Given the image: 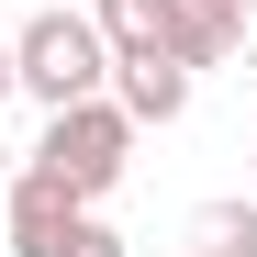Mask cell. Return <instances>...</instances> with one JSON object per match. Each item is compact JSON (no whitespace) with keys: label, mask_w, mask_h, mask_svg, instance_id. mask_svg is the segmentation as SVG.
<instances>
[{"label":"cell","mask_w":257,"mask_h":257,"mask_svg":"<svg viewBox=\"0 0 257 257\" xmlns=\"http://www.w3.org/2000/svg\"><path fill=\"white\" fill-rule=\"evenodd\" d=\"M12 90H34L45 112L112 90V45H101V23H90V12H34V23L12 34Z\"/></svg>","instance_id":"cell-1"},{"label":"cell","mask_w":257,"mask_h":257,"mask_svg":"<svg viewBox=\"0 0 257 257\" xmlns=\"http://www.w3.org/2000/svg\"><path fill=\"white\" fill-rule=\"evenodd\" d=\"M246 45V23H224L212 0H179V67H224Z\"/></svg>","instance_id":"cell-7"},{"label":"cell","mask_w":257,"mask_h":257,"mask_svg":"<svg viewBox=\"0 0 257 257\" xmlns=\"http://www.w3.org/2000/svg\"><path fill=\"white\" fill-rule=\"evenodd\" d=\"M0 101H12V34H0Z\"/></svg>","instance_id":"cell-9"},{"label":"cell","mask_w":257,"mask_h":257,"mask_svg":"<svg viewBox=\"0 0 257 257\" xmlns=\"http://www.w3.org/2000/svg\"><path fill=\"white\" fill-rule=\"evenodd\" d=\"M34 168H56L78 201H101L123 168H135V112H123L112 90H90V101H56V112H45V146H34Z\"/></svg>","instance_id":"cell-2"},{"label":"cell","mask_w":257,"mask_h":257,"mask_svg":"<svg viewBox=\"0 0 257 257\" xmlns=\"http://www.w3.org/2000/svg\"><path fill=\"white\" fill-rule=\"evenodd\" d=\"M246 168H257V157H246Z\"/></svg>","instance_id":"cell-11"},{"label":"cell","mask_w":257,"mask_h":257,"mask_svg":"<svg viewBox=\"0 0 257 257\" xmlns=\"http://www.w3.org/2000/svg\"><path fill=\"white\" fill-rule=\"evenodd\" d=\"M112 101L135 123H179L190 112V67L179 56H112Z\"/></svg>","instance_id":"cell-4"},{"label":"cell","mask_w":257,"mask_h":257,"mask_svg":"<svg viewBox=\"0 0 257 257\" xmlns=\"http://www.w3.org/2000/svg\"><path fill=\"white\" fill-rule=\"evenodd\" d=\"M0 190H12V146H0Z\"/></svg>","instance_id":"cell-10"},{"label":"cell","mask_w":257,"mask_h":257,"mask_svg":"<svg viewBox=\"0 0 257 257\" xmlns=\"http://www.w3.org/2000/svg\"><path fill=\"white\" fill-rule=\"evenodd\" d=\"M90 23L112 56H179V0H101Z\"/></svg>","instance_id":"cell-5"},{"label":"cell","mask_w":257,"mask_h":257,"mask_svg":"<svg viewBox=\"0 0 257 257\" xmlns=\"http://www.w3.org/2000/svg\"><path fill=\"white\" fill-rule=\"evenodd\" d=\"M190 257H257V201H201L190 212Z\"/></svg>","instance_id":"cell-6"},{"label":"cell","mask_w":257,"mask_h":257,"mask_svg":"<svg viewBox=\"0 0 257 257\" xmlns=\"http://www.w3.org/2000/svg\"><path fill=\"white\" fill-rule=\"evenodd\" d=\"M0 201H12V257H123V235L56 179V168H34V157L12 168V190H0Z\"/></svg>","instance_id":"cell-3"},{"label":"cell","mask_w":257,"mask_h":257,"mask_svg":"<svg viewBox=\"0 0 257 257\" xmlns=\"http://www.w3.org/2000/svg\"><path fill=\"white\" fill-rule=\"evenodd\" d=\"M212 12H224V23H257V0H212Z\"/></svg>","instance_id":"cell-8"}]
</instances>
